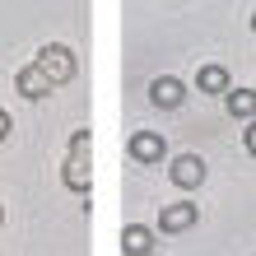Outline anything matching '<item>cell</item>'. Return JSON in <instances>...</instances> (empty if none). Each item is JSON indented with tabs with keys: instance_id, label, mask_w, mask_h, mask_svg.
Masks as SVG:
<instances>
[{
	"instance_id": "cell-1",
	"label": "cell",
	"mask_w": 256,
	"mask_h": 256,
	"mask_svg": "<svg viewBox=\"0 0 256 256\" xmlns=\"http://www.w3.org/2000/svg\"><path fill=\"white\" fill-rule=\"evenodd\" d=\"M38 70L47 74L52 84H66V80H74V52L61 47V42H47V47L38 52Z\"/></svg>"
},
{
	"instance_id": "cell-2",
	"label": "cell",
	"mask_w": 256,
	"mask_h": 256,
	"mask_svg": "<svg viewBox=\"0 0 256 256\" xmlns=\"http://www.w3.org/2000/svg\"><path fill=\"white\" fill-rule=\"evenodd\" d=\"M168 177H172L182 191H196V186L205 182V158H200V154H177L172 168H168Z\"/></svg>"
},
{
	"instance_id": "cell-3",
	"label": "cell",
	"mask_w": 256,
	"mask_h": 256,
	"mask_svg": "<svg viewBox=\"0 0 256 256\" xmlns=\"http://www.w3.org/2000/svg\"><path fill=\"white\" fill-rule=\"evenodd\" d=\"M149 102H154V108H163V112L182 108V102H186V84L172 80V74H158V80L149 84Z\"/></svg>"
},
{
	"instance_id": "cell-4",
	"label": "cell",
	"mask_w": 256,
	"mask_h": 256,
	"mask_svg": "<svg viewBox=\"0 0 256 256\" xmlns=\"http://www.w3.org/2000/svg\"><path fill=\"white\" fill-rule=\"evenodd\" d=\"M126 149H130V158H135V163H158L163 154H168V140H163L158 130H135Z\"/></svg>"
},
{
	"instance_id": "cell-5",
	"label": "cell",
	"mask_w": 256,
	"mask_h": 256,
	"mask_svg": "<svg viewBox=\"0 0 256 256\" xmlns=\"http://www.w3.org/2000/svg\"><path fill=\"white\" fill-rule=\"evenodd\" d=\"M196 219H200V210H196L191 200H177V205H168L158 214V228L163 233H186V228H196Z\"/></svg>"
},
{
	"instance_id": "cell-6",
	"label": "cell",
	"mask_w": 256,
	"mask_h": 256,
	"mask_svg": "<svg viewBox=\"0 0 256 256\" xmlns=\"http://www.w3.org/2000/svg\"><path fill=\"white\" fill-rule=\"evenodd\" d=\"M122 252L126 256H149V252H154V228H144V224H126V228H122Z\"/></svg>"
},
{
	"instance_id": "cell-7",
	"label": "cell",
	"mask_w": 256,
	"mask_h": 256,
	"mask_svg": "<svg viewBox=\"0 0 256 256\" xmlns=\"http://www.w3.org/2000/svg\"><path fill=\"white\" fill-rule=\"evenodd\" d=\"M14 88H19L24 98H47V94H52V80H47L38 66H24V70H19V80H14Z\"/></svg>"
},
{
	"instance_id": "cell-8",
	"label": "cell",
	"mask_w": 256,
	"mask_h": 256,
	"mask_svg": "<svg viewBox=\"0 0 256 256\" xmlns=\"http://www.w3.org/2000/svg\"><path fill=\"white\" fill-rule=\"evenodd\" d=\"M196 88H200V94H228V70L224 66H200Z\"/></svg>"
},
{
	"instance_id": "cell-9",
	"label": "cell",
	"mask_w": 256,
	"mask_h": 256,
	"mask_svg": "<svg viewBox=\"0 0 256 256\" xmlns=\"http://www.w3.org/2000/svg\"><path fill=\"white\" fill-rule=\"evenodd\" d=\"M224 108H228L238 122H252L256 116V94L252 88H228V102H224Z\"/></svg>"
},
{
	"instance_id": "cell-10",
	"label": "cell",
	"mask_w": 256,
	"mask_h": 256,
	"mask_svg": "<svg viewBox=\"0 0 256 256\" xmlns=\"http://www.w3.org/2000/svg\"><path fill=\"white\" fill-rule=\"evenodd\" d=\"M66 186L70 191H88V158H66Z\"/></svg>"
},
{
	"instance_id": "cell-11",
	"label": "cell",
	"mask_w": 256,
	"mask_h": 256,
	"mask_svg": "<svg viewBox=\"0 0 256 256\" xmlns=\"http://www.w3.org/2000/svg\"><path fill=\"white\" fill-rule=\"evenodd\" d=\"M70 158H88V130H74L70 135Z\"/></svg>"
},
{
	"instance_id": "cell-12",
	"label": "cell",
	"mask_w": 256,
	"mask_h": 256,
	"mask_svg": "<svg viewBox=\"0 0 256 256\" xmlns=\"http://www.w3.org/2000/svg\"><path fill=\"white\" fill-rule=\"evenodd\" d=\"M242 140H247V154H256V122H247V130H242Z\"/></svg>"
},
{
	"instance_id": "cell-13",
	"label": "cell",
	"mask_w": 256,
	"mask_h": 256,
	"mask_svg": "<svg viewBox=\"0 0 256 256\" xmlns=\"http://www.w3.org/2000/svg\"><path fill=\"white\" fill-rule=\"evenodd\" d=\"M10 130H14V126H10V112L0 108V140H10Z\"/></svg>"
},
{
	"instance_id": "cell-14",
	"label": "cell",
	"mask_w": 256,
	"mask_h": 256,
	"mask_svg": "<svg viewBox=\"0 0 256 256\" xmlns=\"http://www.w3.org/2000/svg\"><path fill=\"white\" fill-rule=\"evenodd\" d=\"M252 28H256V10H252Z\"/></svg>"
},
{
	"instance_id": "cell-15",
	"label": "cell",
	"mask_w": 256,
	"mask_h": 256,
	"mask_svg": "<svg viewBox=\"0 0 256 256\" xmlns=\"http://www.w3.org/2000/svg\"><path fill=\"white\" fill-rule=\"evenodd\" d=\"M0 224H5V214H0Z\"/></svg>"
}]
</instances>
